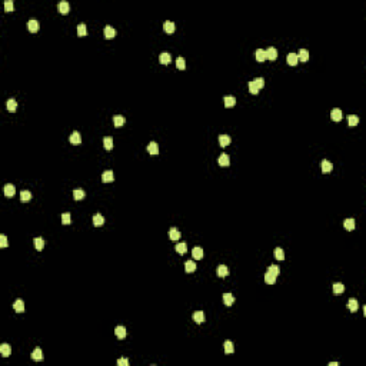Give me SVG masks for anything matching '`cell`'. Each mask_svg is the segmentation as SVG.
Masks as SVG:
<instances>
[{
    "instance_id": "f5cc1de1",
    "label": "cell",
    "mask_w": 366,
    "mask_h": 366,
    "mask_svg": "<svg viewBox=\"0 0 366 366\" xmlns=\"http://www.w3.org/2000/svg\"><path fill=\"white\" fill-rule=\"evenodd\" d=\"M117 365L119 366H129V360L126 358H122V359H119L117 360Z\"/></svg>"
},
{
    "instance_id": "9a60e30c",
    "label": "cell",
    "mask_w": 366,
    "mask_h": 366,
    "mask_svg": "<svg viewBox=\"0 0 366 366\" xmlns=\"http://www.w3.org/2000/svg\"><path fill=\"white\" fill-rule=\"evenodd\" d=\"M16 193V187L13 185H6L4 186V195L7 197H13Z\"/></svg>"
},
{
    "instance_id": "f1b7e54d",
    "label": "cell",
    "mask_w": 366,
    "mask_h": 366,
    "mask_svg": "<svg viewBox=\"0 0 366 366\" xmlns=\"http://www.w3.org/2000/svg\"><path fill=\"white\" fill-rule=\"evenodd\" d=\"M298 57H299V62H307L309 60V52L306 49H302L299 52V55H298Z\"/></svg>"
},
{
    "instance_id": "52a82bcc",
    "label": "cell",
    "mask_w": 366,
    "mask_h": 366,
    "mask_svg": "<svg viewBox=\"0 0 366 366\" xmlns=\"http://www.w3.org/2000/svg\"><path fill=\"white\" fill-rule=\"evenodd\" d=\"M163 29H165V32L169 34L174 33V30H176V26H174L173 22H170V20H167V22H165V24H163Z\"/></svg>"
},
{
    "instance_id": "5bb4252c",
    "label": "cell",
    "mask_w": 366,
    "mask_h": 366,
    "mask_svg": "<svg viewBox=\"0 0 366 366\" xmlns=\"http://www.w3.org/2000/svg\"><path fill=\"white\" fill-rule=\"evenodd\" d=\"M148 152L150 153V155H157V153H159V146H157L156 142H150V143L148 144Z\"/></svg>"
},
{
    "instance_id": "44dd1931",
    "label": "cell",
    "mask_w": 366,
    "mask_h": 366,
    "mask_svg": "<svg viewBox=\"0 0 366 366\" xmlns=\"http://www.w3.org/2000/svg\"><path fill=\"white\" fill-rule=\"evenodd\" d=\"M233 302H235V298H233L232 293H225V295H223V303H225L226 306H232Z\"/></svg>"
},
{
    "instance_id": "8fae6325",
    "label": "cell",
    "mask_w": 366,
    "mask_h": 366,
    "mask_svg": "<svg viewBox=\"0 0 366 366\" xmlns=\"http://www.w3.org/2000/svg\"><path fill=\"white\" fill-rule=\"evenodd\" d=\"M216 273H218L219 277H226L229 275V269H227L225 265H220V266H218V269H216Z\"/></svg>"
},
{
    "instance_id": "7dc6e473",
    "label": "cell",
    "mask_w": 366,
    "mask_h": 366,
    "mask_svg": "<svg viewBox=\"0 0 366 366\" xmlns=\"http://www.w3.org/2000/svg\"><path fill=\"white\" fill-rule=\"evenodd\" d=\"M86 33H87V29H86V24H83V23H80L77 26V34L79 36H86Z\"/></svg>"
},
{
    "instance_id": "4fadbf2b",
    "label": "cell",
    "mask_w": 366,
    "mask_h": 366,
    "mask_svg": "<svg viewBox=\"0 0 366 366\" xmlns=\"http://www.w3.org/2000/svg\"><path fill=\"white\" fill-rule=\"evenodd\" d=\"M13 309H15L17 313H22V312H24V303H23V300L22 299H17L13 303Z\"/></svg>"
},
{
    "instance_id": "816d5d0a",
    "label": "cell",
    "mask_w": 366,
    "mask_h": 366,
    "mask_svg": "<svg viewBox=\"0 0 366 366\" xmlns=\"http://www.w3.org/2000/svg\"><path fill=\"white\" fill-rule=\"evenodd\" d=\"M0 246L2 248H7V237H6V235H0Z\"/></svg>"
},
{
    "instance_id": "83f0119b",
    "label": "cell",
    "mask_w": 366,
    "mask_h": 366,
    "mask_svg": "<svg viewBox=\"0 0 366 366\" xmlns=\"http://www.w3.org/2000/svg\"><path fill=\"white\" fill-rule=\"evenodd\" d=\"M185 270L187 272V273L195 272V270H196V263L193 262V260H187V262L185 263Z\"/></svg>"
},
{
    "instance_id": "1f68e13d",
    "label": "cell",
    "mask_w": 366,
    "mask_h": 366,
    "mask_svg": "<svg viewBox=\"0 0 366 366\" xmlns=\"http://www.w3.org/2000/svg\"><path fill=\"white\" fill-rule=\"evenodd\" d=\"M113 125H115V127H122L125 125V117L123 116H115L113 117Z\"/></svg>"
},
{
    "instance_id": "e575fe53",
    "label": "cell",
    "mask_w": 366,
    "mask_h": 366,
    "mask_svg": "<svg viewBox=\"0 0 366 366\" xmlns=\"http://www.w3.org/2000/svg\"><path fill=\"white\" fill-rule=\"evenodd\" d=\"M223 102H225V106L226 107H233L235 104H236V99H235L233 96H226Z\"/></svg>"
},
{
    "instance_id": "5b68a950",
    "label": "cell",
    "mask_w": 366,
    "mask_h": 366,
    "mask_svg": "<svg viewBox=\"0 0 366 366\" xmlns=\"http://www.w3.org/2000/svg\"><path fill=\"white\" fill-rule=\"evenodd\" d=\"M218 163H219V165H220V166H229V165H230L229 155H226V153H222V155L219 156Z\"/></svg>"
},
{
    "instance_id": "d6986e66",
    "label": "cell",
    "mask_w": 366,
    "mask_h": 366,
    "mask_svg": "<svg viewBox=\"0 0 366 366\" xmlns=\"http://www.w3.org/2000/svg\"><path fill=\"white\" fill-rule=\"evenodd\" d=\"M343 226H345V229L348 230V232L353 230V229H355V226H356L355 225V219H351V218L346 219V220L343 222Z\"/></svg>"
},
{
    "instance_id": "9c48e42d",
    "label": "cell",
    "mask_w": 366,
    "mask_h": 366,
    "mask_svg": "<svg viewBox=\"0 0 366 366\" xmlns=\"http://www.w3.org/2000/svg\"><path fill=\"white\" fill-rule=\"evenodd\" d=\"M69 140H70L72 144H80L82 143V136L79 132H73V133L70 134V137H69Z\"/></svg>"
},
{
    "instance_id": "f35d334b",
    "label": "cell",
    "mask_w": 366,
    "mask_h": 366,
    "mask_svg": "<svg viewBox=\"0 0 366 366\" xmlns=\"http://www.w3.org/2000/svg\"><path fill=\"white\" fill-rule=\"evenodd\" d=\"M16 109H17V103H16V100L15 99H9L7 100V110L9 112H16Z\"/></svg>"
},
{
    "instance_id": "7c38bea8",
    "label": "cell",
    "mask_w": 366,
    "mask_h": 366,
    "mask_svg": "<svg viewBox=\"0 0 366 366\" xmlns=\"http://www.w3.org/2000/svg\"><path fill=\"white\" fill-rule=\"evenodd\" d=\"M59 11L62 13V15H67V13L70 11V4L67 3V2H60L59 3Z\"/></svg>"
},
{
    "instance_id": "ffe728a7",
    "label": "cell",
    "mask_w": 366,
    "mask_h": 366,
    "mask_svg": "<svg viewBox=\"0 0 366 366\" xmlns=\"http://www.w3.org/2000/svg\"><path fill=\"white\" fill-rule=\"evenodd\" d=\"M0 353H2V356H3V358H7V356L11 353L10 346H9L7 343H3L2 346H0Z\"/></svg>"
},
{
    "instance_id": "f546056e",
    "label": "cell",
    "mask_w": 366,
    "mask_h": 366,
    "mask_svg": "<svg viewBox=\"0 0 366 366\" xmlns=\"http://www.w3.org/2000/svg\"><path fill=\"white\" fill-rule=\"evenodd\" d=\"M33 245H34V248H36L37 250H42V249L45 248V240H43L42 237H34Z\"/></svg>"
},
{
    "instance_id": "30bf717a",
    "label": "cell",
    "mask_w": 366,
    "mask_h": 366,
    "mask_svg": "<svg viewBox=\"0 0 366 366\" xmlns=\"http://www.w3.org/2000/svg\"><path fill=\"white\" fill-rule=\"evenodd\" d=\"M192 256H193V259H195V260L202 259V258H203V249L199 248V246L193 248V250H192Z\"/></svg>"
},
{
    "instance_id": "681fc988",
    "label": "cell",
    "mask_w": 366,
    "mask_h": 366,
    "mask_svg": "<svg viewBox=\"0 0 366 366\" xmlns=\"http://www.w3.org/2000/svg\"><path fill=\"white\" fill-rule=\"evenodd\" d=\"M248 86H249V92H250L252 95H258V93H259V89L256 87V85L253 83V80L249 82V85H248Z\"/></svg>"
},
{
    "instance_id": "ee69618b",
    "label": "cell",
    "mask_w": 366,
    "mask_h": 366,
    "mask_svg": "<svg viewBox=\"0 0 366 366\" xmlns=\"http://www.w3.org/2000/svg\"><path fill=\"white\" fill-rule=\"evenodd\" d=\"M176 67H178L179 70H185L186 69V62L183 57H178V59H176Z\"/></svg>"
},
{
    "instance_id": "4316f807",
    "label": "cell",
    "mask_w": 366,
    "mask_h": 366,
    "mask_svg": "<svg viewBox=\"0 0 366 366\" xmlns=\"http://www.w3.org/2000/svg\"><path fill=\"white\" fill-rule=\"evenodd\" d=\"M32 359H33V360H42V359H43V353H42L40 348H36L32 352Z\"/></svg>"
},
{
    "instance_id": "d590c367",
    "label": "cell",
    "mask_w": 366,
    "mask_h": 366,
    "mask_svg": "<svg viewBox=\"0 0 366 366\" xmlns=\"http://www.w3.org/2000/svg\"><path fill=\"white\" fill-rule=\"evenodd\" d=\"M103 146H104V149L106 150H112V148H113V139L112 137H104L103 139Z\"/></svg>"
},
{
    "instance_id": "7a4b0ae2",
    "label": "cell",
    "mask_w": 366,
    "mask_h": 366,
    "mask_svg": "<svg viewBox=\"0 0 366 366\" xmlns=\"http://www.w3.org/2000/svg\"><path fill=\"white\" fill-rule=\"evenodd\" d=\"M320 169H322V173H330L332 172V169H333V166H332V163L329 162V160H322V163H320Z\"/></svg>"
},
{
    "instance_id": "74e56055",
    "label": "cell",
    "mask_w": 366,
    "mask_h": 366,
    "mask_svg": "<svg viewBox=\"0 0 366 366\" xmlns=\"http://www.w3.org/2000/svg\"><path fill=\"white\" fill-rule=\"evenodd\" d=\"M265 282H266L267 285H275V283H276V276H273V275H270L269 272H266V275H265Z\"/></svg>"
},
{
    "instance_id": "8d00e7d4",
    "label": "cell",
    "mask_w": 366,
    "mask_h": 366,
    "mask_svg": "<svg viewBox=\"0 0 366 366\" xmlns=\"http://www.w3.org/2000/svg\"><path fill=\"white\" fill-rule=\"evenodd\" d=\"M176 252H178L179 255H185L186 252H187V245L186 243H178L176 245Z\"/></svg>"
},
{
    "instance_id": "ab89813d",
    "label": "cell",
    "mask_w": 366,
    "mask_h": 366,
    "mask_svg": "<svg viewBox=\"0 0 366 366\" xmlns=\"http://www.w3.org/2000/svg\"><path fill=\"white\" fill-rule=\"evenodd\" d=\"M30 199H32V193H30L29 190H22V193H20V200H22V202H29Z\"/></svg>"
},
{
    "instance_id": "ba28073f",
    "label": "cell",
    "mask_w": 366,
    "mask_h": 366,
    "mask_svg": "<svg viewBox=\"0 0 366 366\" xmlns=\"http://www.w3.org/2000/svg\"><path fill=\"white\" fill-rule=\"evenodd\" d=\"M265 52H266L267 60H276L277 59V50L275 47H269L267 50H265Z\"/></svg>"
},
{
    "instance_id": "603a6c76",
    "label": "cell",
    "mask_w": 366,
    "mask_h": 366,
    "mask_svg": "<svg viewBox=\"0 0 366 366\" xmlns=\"http://www.w3.org/2000/svg\"><path fill=\"white\" fill-rule=\"evenodd\" d=\"M298 62H299V57H298V55L296 53H289L288 55V63L290 64V66H296L298 64Z\"/></svg>"
},
{
    "instance_id": "f6af8a7d",
    "label": "cell",
    "mask_w": 366,
    "mask_h": 366,
    "mask_svg": "<svg viewBox=\"0 0 366 366\" xmlns=\"http://www.w3.org/2000/svg\"><path fill=\"white\" fill-rule=\"evenodd\" d=\"M275 258H276L277 260H283L285 259V253H283V250H282V248H276L275 249Z\"/></svg>"
},
{
    "instance_id": "ac0fdd59",
    "label": "cell",
    "mask_w": 366,
    "mask_h": 366,
    "mask_svg": "<svg viewBox=\"0 0 366 366\" xmlns=\"http://www.w3.org/2000/svg\"><path fill=\"white\" fill-rule=\"evenodd\" d=\"M116 36V30L112 26H106L104 27V37L106 39H113Z\"/></svg>"
},
{
    "instance_id": "2e32d148",
    "label": "cell",
    "mask_w": 366,
    "mask_h": 366,
    "mask_svg": "<svg viewBox=\"0 0 366 366\" xmlns=\"http://www.w3.org/2000/svg\"><path fill=\"white\" fill-rule=\"evenodd\" d=\"M27 27H29V30L32 33H36L37 30H39V22L34 20V19H32V20H29V23H27Z\"/></svg>"
},
{
    "instance_id": "c3c4849f",
    "label": "cell",
    "mask_w": 366,
    "mask_h": 366,
    "mask_svg": "<svg viewBox=\"0 0 366 366\" xmlns=\"http://www.w3.org/2000/svg\"><path fill=\"white\" fill-rule=\"evenodd\" d=\"M253 83H255L256 87L260 90V89H263V86H265V79L263 77H256L255 80H253Z\"/></svg>"
},
{
    "instance_id": "cb8c5ba5",
    "label": "cell",
    "mask_w": 366,
    "mask_h": 366,
    "mask_svg": "<svg viewBox=\"0 0 366 366\" xmlns=\"http://www.w3.org/2000/svg\"><path fill=\"white\" fill-rule=\"evenodd\" d=\"M85 196H86L85 190H82V189H76V190H73V199L74 200H82V199H85Z\"/></svg>"
},
{
    "instance_id": "db71d44e",
    "label": "cell",
    "mask_w": 366,
    "mask_h": 366,
    "mask_svg": "<svg viewBox=\"0 0 366 366\" xmlns=\"http://www.w3.org/2000/svg\"><path fill=\"white\" fill-rule=\"evenodd\" d=\"M329 366H337V362H330Z\"/></svg>"
},
{
    "instance_id": "7402d4cb",
    "label": "cell",
    "mask_w": 366,
    "mask_h": 366,
    "mask_svg": "<svg viewBox=\"0 0 366 366\" xmlns=\"http://www.w3.org/2000/svg\"><path fill=\"white\" fill-rule=\"evenodd\" d=\"M170 60H172V57H170L169 53H166V52L160 53V56H159V62L162 63V64H169Z\"/></svg>"
},
{
    "instance_id": "bcb514c9",
    "label": "cell",
    "mask_w": 366,
    "mask_h": 366,
    "mask_svg": "<svg viewBox=\"0 0 366 366\" xmlns=\"http://www.w3.org/2000/svg\"><path fill=\"white\" fill-rule=\"evenodd\" d=\"M4 10L7 11V13H10V11L15 10V4H13L11 0H6V2H4Z\"/></svg>"
},
{
    "instance_id": "d4e9b609",
    "label": "cell",
    "mask_w": 366,
    "mask_h": 366,
    "mask_svg": "<svg viewBox=\"0 0 366 366\" xmlns=\"http://www.w3.org/2000/svg\"><path fill=\"white\" fill-rule=\"evenodd\" d=\"M104 223V218L100 213H96L93 216V225L95 226H102Z\"/></svg>"
},
{
    "instance_id": "4dcf8cb0",
    "label": "cell",
    "mask_w": 366,
    "mask_h": 366,
    "mask_svg": "<svg viewBox=\"0 0 366 366\" xmlns=\"http://www.w3.org/2000/svg\"><path fill=\"white\" fill-rule=\"evenodd\" d=\"M358 307H359V303H358V300L356 299H351L348 302V309L351 312H356L358 311Z\"/></svg>"
},
{
    "instance_id": "3957f363",
    "label": "cell",
    "mask_w": 366,
    "mask_h": 366,
    "mask_svg": "<svg viewBox=\"0 0 366 366\" xmlns=\"http://www.w3.org/2000/svg\"><path fill=\"white\" fill-rule=\"evenodd\" d=\"M230 142H232V137H230L229 134H220V136H219V144H220L222 148L229 146Z\"/></svg>"
},
{
    "instance_id": "484cf974",
    "label": "cell",
    "mask_w": 366,
    "mask_h": 366,
    "mask_svg": "<svg viewBox=\"0 0 366 366\" xmlns=\"http://www.w3.org/2000/svg\"><path fill=\"white\" fill-rule=\"evenodd\" d=\"M192 319H193L195 322H196V323H202V322L205 320V315H203V312H200V311H199V312H195V313L192 315Z\"/></svg>"
},
{
    "instance_id": "e0dca14e",
    "label": "cell",
    "mask_w": 366,
    "mask_h": 366,
    "mask_svg": "<svg viewBox=\"0 0 366 366\" xmlns=\"http://www.w3.org/2000/svg\"><path fill=\"white\" fill-rule=\"evenodd\" d=\"M169 237H170V240H179V239H180V232H179L176 227H172V229L169 230Z\"/></svg>"
},
{
    "instance_id": "b9f144b4",
    "label": "cell",
    "mask_w": 366,
    "mask_h": 366,
    "mask_svg": "<svg viewBox=\"0 0 366 366\" xmlns=\"http://www.w3.org/2000/svg\"><path fill=\"white\" fill-rule=\"evenodd\" d=\"M233 351H235V348H233V343L230 342V340H226V342H225V353H226V355H230V353H233Z\"/></svg>"
},
{
    "instance_id": "f907efd6",
    "label": "cell",
    "mask_w": 366,
    "mask_h": 366,
    "mask_svg": "<svg viewBox=\"0 0 366 366\" xmlns=\"http://www.w3.org/2000/svg\"><path fill=\"white\" fill-rule=\"evenodd\" d=\"M70 222H72L70 213H63L62 214V223H63V225H69Z\"/></svg>"
},
{
    "instance_id": "6da1fadb",
    "label": "cell",
    "mask_w": 366,
    "mask_h": 366,
    "mask_svg": "<svg viewBox=\"0 0 366 366\" xmlns=\"http://www.w3.org/2000/svg\"><path fill=\"white\" fill-rule=\"evenodd\" d=\"M330 117H332L333 122H340V120H342V117H343V115H342V110H340V109H337V107L332 109V112H330Z\"/></svg>"
},
{
    "instance_id": "836d02e7",
    "label": "cell",
    "mask_w": 366,
    "mask_h": 366,
    "mask_svg": "<svg viewBox=\"0 0 366 366\" xmlns=\"http://www.w3.org/2000/svg\"><path fill=\"white\" fill-rule=\"evenodd\" d=\"M345 292V286H343V283H335L333 285V293L335 295H340V293H343Z\"/></svg>"
},
{
    "instance_id": "277c9868",
    "label": "cell",
    "mask_w": 366,
    "mask_h": 366,
    "mask_svg": "<svg viewBox=\"0 0 366 366\" xmlns=\"http://www.w3.org/2000/svg\"><path fill=\"white\" fill-rule=\"evenodd\" d=\"M102 180H103L104 183L113 182L115 180V174H113V172H112V170H106V172H103V174H102Z\"/></svg>"
},
{
    "instance_id": "60d3db41",
    "label": "cell",
    "mask_w": 366,
    "mask_h": 366,
    "mask_svg": "<svg viewBox=\"0 0 366 366\" xmlns=\"http://www.w3.org/2000/svg\"><path fill=\"white\" fill-rule=\"evenodd\" d=\"M348 123H349L351 127H355V126H358V123H359V117L358 116H355V115H351L348 117Z\"/></svg>"
},
{
    "instance_id": "7bdbcfd3",
    "label": "cell",
    "mask_w": 366,
    "mask_h": 366,
    "mask_svg": "<svg viewBox=\"0 0 366 366\" xmlns=\"http://www.w3.org/2000/svg\"><path fill=\"white\" fill-rule=\"evenodd\" d=\"M267 272H269L270 275H273V276H276V277H277V275L280 273V267L277 266V265H272V266H269Z\"/></svg>"
},
{
    "instance_id": "8992f818",
    "label": "cell",
    "mask_w": 366,
    "mask_h": 366,
    "mask_svg": "<svg viewBox=\"0 0 366 366\" xmlns=\"http://www.w3.org/2000/svg\"><path fill=\"white\" fill-rule=\"evenodd\" d=\"M115 333H116V336H117L119 339H125L126 335H127V330H126L125 326H116Z\"/></svg>"
},
{
    "instance_id": "d6a6232c",
    "label": "cell",
    "mask_w": 366,
    "mask_h": 366,
    "mask_svg": "<svg viewBox=\"0 0 366 366\" xmlns=\"http://www.w3.org/2000/svg\"><path fill=\"white\" fill-rule=\"evenodd\" d=\"M256 60L258 62H265L266 60V52L265 50H262V49H259V50H256Z\"/></svg>"
}]
</instances>
